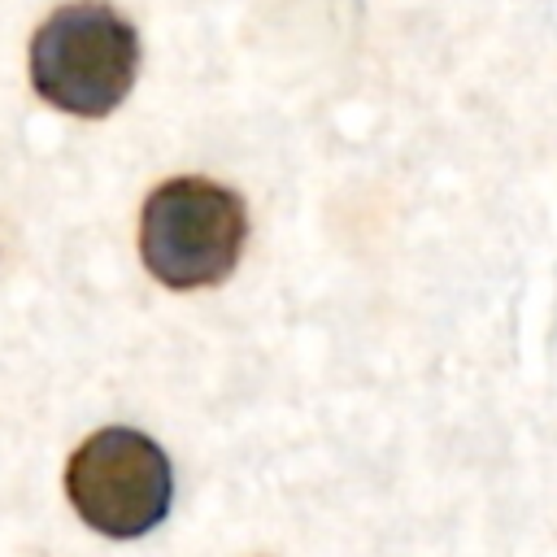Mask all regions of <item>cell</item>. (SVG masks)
<instances>
[{
	"instance_id": "obj_2",
	"label": "cell",
	"mask_w": 557,
	"mask_h": 557,
	"mask_svg": "<svg viewBox=\"0 0 557 557\" xmlns=\"http://www.w3.org/2000/svg\"><path fill=\"white\" fill-rule=\"evenodd\" d=\"M248 239L244 200L209 178H170L161 183L139 222V252L152 278L165 287L191 292L222 283Z\"/></svg>"
},
{
	"instance_id": "obj_3",
	"label": "cell",
	"mask_w": 557,
	"mask_h": 557,
	"mask_svg": "<svg viewBox=\"0 0 557 557\" xmlns=\"http://www.w3.org/2000/svg\"><path fill=\"white\" fill-rule=\"evenodd\" d=\"M70 505L87 527L113 540L148 535L174 500V470L157 440L131 426L87 435L65 466Z\"/></svg>"
},
{
	"instance_id": "obj_1",
	"label": "cell",
	"mask_w": 557,
	"mask_h": 557,
	"mask_svg": "<svg viewBox=\"0 0 557 557\" xmlns=\"http://www.w3.org/2000/svg\"><path fill=\"white\" fill-rule=\"evenodd\" d=\"M139 70V35L109 4H65L30 39V83L35 91L74 113H113Z\"/></svg>"
}]
</instances>
